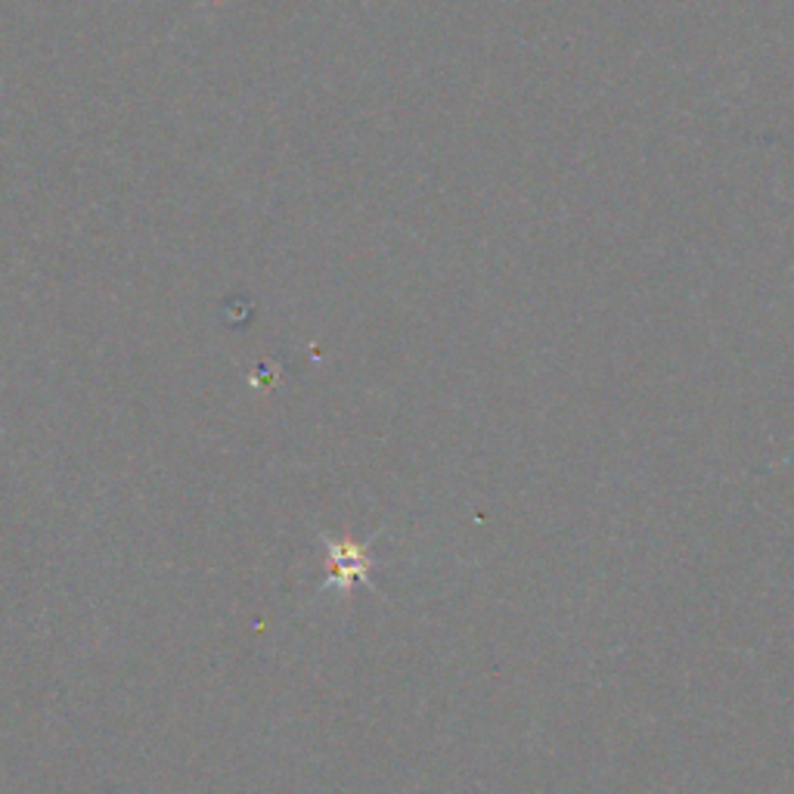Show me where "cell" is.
I'll list each match as a JSON object with an SVG mask.
<instances>
[{"instance_id":"1","label":"cell","mask_w":794,"mask_h":794,"mask_svg":"<svg viewBox=\"0 0 794 794\" xmlns=\"http://www.w3.org/2000/svg\"><path fill=\"white\" fill-rule=\"evenodd\" d=\"M330 544V565L332 575L339 590H347L354 580H366V568H369V546L361 544H335L326 537Z\"/></svg>"}]
</instances>
